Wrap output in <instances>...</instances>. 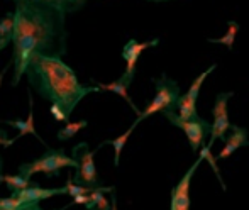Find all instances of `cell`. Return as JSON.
Wrapping results in <instances>:
<instances>
[{"mask_svg": "<svg viewBox=\"0 0 249 210\" xmlns=\"http://www.w3.org/2000/svg\"><path fill=\"white\" fill-rule=\"evenodd\" d=\"M161 114L171 122V125H175V127L181 129V131L185 132V136H187V139H188V144H190L194 153L202 148L205 138H209L210 131H212V124L207 122L205 119H202V117H197V119H194V121H185V119L178 117V114L173 110H164V112H161Z\"/></svg>", "mask_w": 249, "mask_h": 210, "instance_id": "5b68a950", "label": "cell"}, {"mask_svg": "<svg viewBox=\"0 0 249 210\" xmlns=\"http://www.w3.org/2000/svg\"><path fill=\"white\" fill-rule=\"evenodd\" d=\"M66 9L59 0H17L12 12V39L29 37L36 52L59 56L66 52Z\"/></svg>", "mask_w": 249, "mask_h": 210, "instance_id": "6da1fadb", "label": "cell"}, {"mask_svg": "<svg viewBox=\"0 0 249 210\" xmlns=\"http://www.w3.org/2000/svg\"><path fill=\"white\" fill-rule=\"evenodd\" d=\"M87 125H89V122H87V121L66 122V124L63 125V127L59 129L58 132H56V138H58L59 141H66V139H71V138H75L76 132H78L80 129H85Z\"/></svg>", "mask_w": 249, "mask_h": 210, "instance_id": "ac0fdd59", "label": "cell"}, {"mask_svg": "<svg viewBox=\"0 0 249 210\" xmlns=\"http://www.w3.org/2000/svg\"><path fill=\"white\" fill-rule=\"evenodd\" d=\"M2 183L7 185V188H9L12 193H17V192L24 190V188L31 187V180H26L24 176H20V175H3L2 176Z\"/></svg>", "mask_w": 249, "mask_h": 210, "instance_id": "d6986e66", "label": "cell"}, {"mask_svg": "<svg viewBox=\"0 0 249 210\" xmlns=\"http://www.w3.org/2000/svg\"><path fill=\"white\" fill-rule=\"evenodd\" d=\"M110 210H117V198L112 193V202H110Z\"/></svg>", "mask_w": 249, "mask_h": 210, "instance_id": "f546056e", "label": "cell"}, {"mask_svg": "<svg viewBox=\"0 0 249 210\" xmlns=\"http://www.w3.org/2000/svg\"><path fill=\"white\" fill-rule=\"evenodd\" d=\"M215 68H217V65H215V63H213L212 66H209V68H207L205 71H202V73H200V75L197 76V78H195L194 82H192L190 88H188V90H187V93H185V95H183L185 99L188 100V102H192V104L197 105V99H198L200 88H202V83L205 82V78H207V76H209L210 73H212Z\"/></svg>", "mask_w": 249, "mask_h": 210, "instance_id": "2e32d148", "label": "cell"}, {"mask_svg": "<svg viewBox=\"0 0 249 210\" xmlns=\"http://www.w3.org/2000/svg\"><path fill=\"white\" fill-rule=\"evenodd\" d=\"M203 161L202 156H198V159L192 164L187 170V173L183 175L178 185L171 192V209L170 210H190V185L192 178H194L195 171L200 166V163Z\"/></svg>", "mask_w": 249, "mask_h": 210, "instance_id": "ba28073f", "label": "cell"}, {"mask_svg": "<svg viewBox=\"0 0 249 210\" xmlns=\"http://www.w3.org/2000/svg\"><path fill=\"white\" fill-rule=\"evenodd\" d=\"M65 190H66V195H70V197H78V195H89L93 188L75 183V181L68 176V181H66V185H65Z\"/></svg>", "mask_w": 249, "mask_h": 210, "instance_id": "ffe728a7", "label": "cell"}, {"mask_svg": "<svg viewBox=\"0 0 249 210\" xmlns=\"http://www.w3.org/2000/svg\"><path fill=\"white\" fill-rule=\"evenodd\" d=\"M0 146H3V148H9V146H12V141H10L9 136H7V132L3 131L2 127H0Z\"/></svg>", "mask_w": 249, "mask_h": 210, "instance_id": "4316f807", "label": "cell"}, {"mask_svg": "<svg viewBox=\"0 0 249 210\" xmlns=\"http://www.w3.org/2000/svg\"><path fill=\"white\" fill-rule=\"evenodd\" d=\"M63 3V7L66 9V12H73V10L80 9L87 3V0H59Z\"/></svg>", "mask_w": 249, "mask_h": 210, "instance_id": "cb8c5ba5", "label": "cell"}, {"mask_svg": "<svg viewBox=\"0 0 249 210\" xmlns=\"http://www.w3.org/2000/svg\"><path fill=\"white\" fill-rule=\"evenodd\" d=\"M234 93L232 92H226V93H219L215 99V104H213V108H212V114H213V122H212V131H210V136H209V144L207 148L212 149L213 142L217 139H222L226 138V132L229 131L231 127V121H229V114H227V102L229 99L232 97Z\"/></svg>", "mask_w": 249, "mask_h": 210, "instance_id": "52a82bcc", "label": "cell"}, {"mask_svg": "<svg viewBox=\"0 0 249 210\" xmlns=\"http://www.w3.org/2000/svg\"><path fill=\"white\" fill-rule=\"evenodd\" d=\"M71 153H73V159L78 163V168H76L73 181L89 188L99 187V175H97L95 161H93L97 151H90L87 142H78V144L73 148Z\"/></svg>", "mask_w": 249, "mask_h": 210, "instance_id": "8992f818", "label": "cell"}, {"mask_svg": "<svg viewBox=\"0 0 249 210\" xmlns=\"http://www.w3.org/2000/svg\"><path fill=\"white\" fill-rule=\"evenodd\" d=\"M14 2H17V0H14Z\"/></svg>", "mask_w": 249, "mask_h": 210, "instance_id": "836d02e7", "label": "cell"}, {"mask_svg": "<svg viewBox=\"0 0 249 210\" xmlns=\"http://www.w3.org/2000/svg\"><path fill=\"white\" fill-rule=\"evenodd\" d=\"M158 43H160L158 37H154V39H151V41H144V43H138L136 39L127 41V44H125L124 50H122V58H124V61H125V71H124V75H122V78H124L125 82L132 83V80H134L136 65H138V59H139V56H141V52L144 50H148V48L158 46Z\"/></svg>", "mask_w": 249, "mask_h": 210, "instance_id": "9c48e42d", "label": "cell"}, {"mask_svg": "<svg viewBox=\"0 0 249 210\" xmlns=\"http://www.w3.org/2000/svg\"><path fill=\"white\" fill-rule=\"evenodd\" d=\"M237 31H239V24L236 20H229L227 22V31L222 37H217V39H212L210 37L209 43L210 44H224L227 46V50H232L234 46V41H236V36H237Z\"/></svg>", "mask_w": 249, "mask_h": 210, "instance_id": "e0dca14e", "label": "cell"}, {"mask_svg": "<svg viewBox=\"0 0 249 210\" xmlns=\"http://www.w3.org/2000/svg\"><path fill=\"white\" fill-rule=\"evenodd\" d=\"M65 166H73L76 170L78 163L73 158L66 156L63 149H48L46 155H43L33 163H24L19 166V175L26 180H31V176L36 173H44L48 176H58L59 170Z\"/></svg>", "mask_w": 249, "mask_h": 210, "instance_id": "3957f363", "label": "cell"}, {"mask_svg": "<svg viewBox=\"0 0 249 210\" xmlns=\"http://www.w3.org/2000/svg\"><path fill=\"white\" fill-rule=\"evenodd\" d=\"M12 31H14V19H12V12H9L0 20V37L12 41Z\"/></svg>", "mask_w": 249, "mask_h": 210, "instance_id": "44dd1931", "label": "cell"}, {"mask_svg": "<svg viewBox=\"0 0 249 210\" xmlns=\"http://www.w3.org/2000/svg\"><path fill=\"white\" fill-rule=\"evenodd\" d=\"M97 87H99L100 90H107V92H112V93H117V95H121L122 99L125 100L129 105L132 107V110L136 112V114H141V110H139L138 107H136V104L132 102V99H131V95L127 93V90H129V87H131V83L129 82H125L124 78H119V80H115V82H112V83H97Z\"/></svg>", "mask_w": 249, "mask_h": 210, "instance_id": "4fadbf2b", "label": "cell"}, {"mask_svg": "<svg viewBox=\"0 0 249 210\" xmlns=\"http://www.w3.org/2000/svg\"><path fill=\"white\" fill-rule=\"evenodd\" d=\"M56 195H66L65 187L61 188H41L37 185H31V187L24 188V190L12 193L10 197L17 198L22 204H39V202L46 200V198L56 197Z\"/></svg>", "mask_w": 249, "mask_h": 210, "instance_id": "30bf717a", "label": "cell"}, {"mask_svg": "<svg viewBox=\"0 0 249 210\" xmlns=\"http://www.w3.org/2000/svg\"><path fill=\"white\" fill-rule=\"evenodd\" d=\"M50 112H51L53 117H54V121H56V122H68L70 115H66L65 112H63L61 108L58 107V105H51Z\"/></svg>", "mask_w": 249, "mask_h": 210, "instance_id": "d4e9b609", "label": "cell"}, {"mask_svg": "<svg viewBox=\"0 0 249 210\" xmlns=\"http://www.w3.org/2000/svg\"><path fill=\"white\" fill-rule=\"evenodd\" d=\"M0 210H5V209H0ZM12 210H17V209H12Z\"/></svg>", "mask_w": 249, "mask_h": 210, "instance_id": "d6a6232c", "label": "cell"}, {"mask_svg": "<svg viewBox=\"0 0 249 210\" xmlns=\"http://www.w3.org/2000/svg\"><path fill=\"white\" fill-rule=\"evenodd\" d=\"M114 187H97L89 193V202L85 204L87 210H110V202L104 197V193H112Z\"/></svg>", "mask_w": 249, "mask_h": 210, "instance_id": "5bb4252c", "label": "cell"}, {"mask_svg": "<svg viewBox=\"0 0 249 210\" xmlns=\"http://www.w3.org/2000/svg\"><path fill=\"white\" fill-rule=\"evenodd\" d=\"M200 156L203 158V159H207L210 163V166H212V170L215 171V175H217V180L220 181V185H222V188L226 190V185H224V181H222V176H220V171H219V168H217V163H215V158L212 156V153H210V149L207 148V146H202V151H200Z\"/></svg>", "mask_w": 249, "mask_h": 210, "instance_id": "7402d4cb", "label": "cell"}, {"mask_svg": "<svg viewBox=\"0 0 249 210\" xmlns=\"http://www.w3.org/2000/svg\"><path fill=\"white\" fill-rule=\"evenodd\" d=\"M136 125H138V122H134V124H132L131 127H129L127 131L124 132V134L119 136V138L110 139V141H104V142H102V144L99 146V148H102V146H105V144H110L112 148H114V153H115V156H114V164H115V166H119V163H121L122 149H124V146L127 144V139L131 138V134H132V131L136 129Z\"/></svg>", "mask_w": 249, "mask_h": 210, "instance_id": "9a60e30c", "label": "cell"}, {"mask_svg": "<svg viewBox=\"0 0 249 210\" xmlns=\"http://www.w3.org/2000/svg\"><path fill=\"white\" fill-rule=\"evenodd\" d=\"M89 202V195H78V197H73V204L76 205H85Z\"/></svg>", "mask_w": 249, "mask_h": 210, "instance_id": "83f0119b", "label": "cell"}, {"mask_svg": "<svg viewBox=\"0 0 249 210\" xmlns=\"http://www.w3.org/2000/svg\"><path fill=\"white\" fill-rule=\"evenodd\" d=\"M27 83L51 105H58L66 115L90 93L99 92V87L82 85L75 71L59 56H44L33 52L26 70Z\"/></svg>", "mask_w": 249, "mask_h": 210, "instance_id": "7a4b0ae2", "label": "cell"}, {"mask_svg": "<svg viewBox=\"0 0 249 210\" xmlns=\"http://www.w3.org/2000/svg\"><path fill=\"white\" fill-rule=\"evenodd\" d=\"M154 87H156V95L151 100L148 107L138 115L136 122H141L144 119H148L149 115L156 114V112H164V110H175L177 107V100L180 99V87L175 80L168 78L166 75H161L158 80H153Z\"/></svg>", "mask_w": 249, "mask_h": 210, "instance_id": "277c9868", "label": "cell"}, {"mask_svg": "<svg viewBox=\"0 0 249 210\" xmlns=\"http://www.w3.org/2000/svg\"><path fill=\"white\" fill-rule=\"evenodd\" d=\"M2 168H3V161H2V156H0V183H2V176H3Z\"/></svg>", "mask_w": 249, "mask_h": 210, "instance_id": "4dcf8cb0", "label": "cell"}, {"mask_svg": "<svg viewBox=\"0 0 249 210\" xmlns=\"http://www.w3.org/2000/svg\"><path fill=\"white\" fill-rule=\"evenodd\" d=\"M10 43H12V41H9V39H3V37H0V51H2V50H5V48L9 46Z\"/></svg>", "mask_w": 249, "mask_h": 210, "instance_id": "f1b7e54d", "label": "cell"}, {"mask_svg": "<svg viewBox=\"0 0 249 210\" xmlns=\"http://www.w3.org/2000/svg\"><path fill=\"white\" fill-rule=\"evenodd\" d=\"M231 134L224 138V148L219 155L215 156L217 159H226L232 155L234 151H237L239 148H248L249 139H248V131L244 127H239L236 124H231Z\"/></svg>", "mask_w": 249, "mask_h": 210, "instance_id": "8fae6325", "label": "cell"}, {"mask_svg": "<svg viewBox=\"0 0 249 210\" xmlns=\"http://www.w3.org/2000/svg\"><path fill=\"white\" fill-rule=\"evenodd\" d=\"M68 207H71V204L65 205V207H61V209H58V210H66ZM17 210H44V209H41L39 204H22Z\"/></svg>", "mask_w": 249, "mask_h": 210, "instance_id": "484cf974", "label": "cell"}, {"mask_svg": "<svg viewBox=\"0 0 249 210\" xmlns=\"http://www.w3.org/2000/svg\"><path fill=\"white\" fill-rule=\"evenodd\" d=\"M22 205V202L17 200L14 197H2L0 198V209H5V210H12V209H19Z\"/></svg>", "mask_w": 249, "mask_h": 210, "instance_id": "603a6c76", "label": "cell"}, {"mask_svg": "<svg viewBox=\"0 0 249 210\" xmlns=\"http://www.w3.org/2000/svg\"><path fill=\"white\" fill-rule=\"evenodd\" d=\"M5 124L12 125V127H16L17 131H19V136H16L14 139H10V141H12V144L17 141V139H20V138H24V136L31 134V136H34L37 141L43 142V144L46 146V142L43 141V138L37 134L36 127H34V110H33V99H31V93H29V117H27L26 121H5Z\"/></svg>", "mask_w": 249, "mask_h": 210, "instance_id": "7c38bea8", "label": "cell"}, {"mask_svg": "<svg viewBox=\"0 0 249 210\" xmlns=\"http://www.w3.org/2000/svg\"><path fill=\"white\" fill-rule=\"evenodd\" d=\"M149 2H170V0H149Z\"/></svg>", "mask_w": 249, "mask_h": 210, "instance_id": "1f68e13d", "label": "cell"}]
</instances>
